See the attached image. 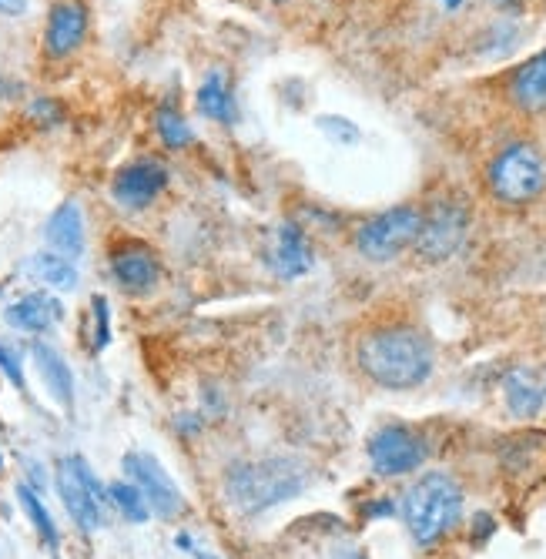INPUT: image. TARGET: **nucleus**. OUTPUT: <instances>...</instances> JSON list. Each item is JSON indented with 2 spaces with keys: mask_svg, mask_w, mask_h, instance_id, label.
Returning a JSON list of instances; mask_svg holds the SVG:
<instances>
[{
  "mask_svg": "<svg viewBox=\"0 0 546 559\" xmlns=\"http://www.w3.org/2000/svg\"><path fill=\"white\" fill-rule=\"evenodd\" d=\"M356 362L382 389H416L433 372V345L413 325H382L359 339Z\"/></svg>",
  "mask_w": 546,
  "mask_h": 559,
  "instance_id": "1",
  "label": "nucleus"
},
{
  "mask_svg": "<svg viewBox=\"0 0 546 559\" xmlns=\"http://www.w3.org/2000/svg\"><path fill=\"white\" fill-rule=\"evenodd\" d=\"M309 483L299 462L272 456L255 462H238L225 472V496L242 516L268 513L272 506L289 503Z\"/></svg>",
  "mask_w": 546,
  "mask_h": 559,
  "instance_id": "2",
  "label": "nucleus"
},
{
  "mask_svg": "<svg viewBox=\"0 0 546 559\" xmlns=\"http://www.w3.org/2000/svg\"><path fill=\"white\" fill-rule=\"evenodd\" d=\"M463 516V489L446 472H426L402 496V519L419 546H436Z\"/></svg>",
  "mask_w": 546,
  "mask_h": 559,
  "instance_id": "3",
  "label": "nucleus"
},
{
  "mask_svg": "<svg viewBox=\"0 0 546 559\" xmlns=\"http://www.w3.org/2000/svg\"><path fill=\"white\" fill-rule=\"evenodd\" d=\"M490 191L503 205H530L543 195L546 188V161L543 151L530 141H516L510 148H503L490 161L486 171Z\"/></svg>",
  "mask_w": 546,
  "mask_h": 559,
  "instance_id": "4",
  "label": "nucleus"
},
{
  "mask_svg": "<svg viewBox=\"0 0 546 559\" xmlns=\"http://www.w3.org/2000/svg\"><path fill=\"white\" fill-rule=\"evenodd\" d=\"M419 225H423V211L416 205H399L389 208L382 215L362 221L356 231V248L369 262H392L396 255L406 252L409 245H416Z\"/></svg>",
  "mask_w": 546,
  "mask_h": 559,
  "instance_id": "5",
  "label": "nucleus"
},
{
  "mask_svg": "<svg viewBox=\"0 0 546 559\" xmlns=\"http://www.w3.org/2000/svg\"><path fill=\"white\" fill-rule=\"evenodd\" d=\"M469 235V208L459 198H439L423 215L416 235V252L426 262H446L463 248Z\"/></svg>",
  "mask_w": 546,
  "mask_h": 559,
  "instance_id": "6",
  "label": "nucleus"
},
{
  "mask_svg": "<svg viewBox=\"0 0 546 559\" xmlns=\"http://www.w3.org/2000/svg\"><path fill=\"white\" fill-rule=\"evenodd\" d=\"M121 466H124V472H128L131 483L141 489L151 516L175 519V516L185 513V496H181L178 483L168 476V469L161 466L151 452H128Z\"/></svg>",
  "mask_w": 546,
  "mask_h": 559,
  "instance_id": "7",
  "label": "nucleus"
},
{
  "mask_svg": "<svg viewBox=\"0 0 546 559\" xmlns=\"http://www.w3.org/2000/svg\"><path fill=\"white\" fill-rule=\"evenodd\" d=\"M426 446L413 429L406 426H382L369 439V462L379 476H406L423 466Z\"/></svg>",
  "mask_w": 546,
  "mask_h": 559,
  "instance_id": "8",
  "label": "nucleus"
},
{
  "mask_svg": "<svg viewBox=\"0 0 546 559\" xmlns=\"http://www.w3.org/2000/svg\"><path fill=\"white\" fill-rule=\"evenodd\" d=\"M165 188H168V168L155 158H138L114 175L111 198H114V205L124 211H141V208L155 205Z\"/></svg>",
  "mask_w": 546,
  "mask_h": 559,
  "instance_id": "9",
  "label": "nucleus"
},
{
  "mask_svg": "<svg viewBox=\"0 0 546 559\" xmlns=\"http://www.w3.org/2000/svg\"><path fill=\"white\" fill-rule=\"evenodd\" d=\"M265 265H268V272L275 278H282V282H295V278L309 275L315 265L309 235H305L295 221L275 225L272 238H268V245H265Z\"/></svg>",
  "mask_w": 546,
  "mask_h": 559,
  "instance_id": "10",
  "label": "nucleus"
},
{
  "mask_svg": "<svg viewBox=\"0 0 546 559\" xmlns=\"http://www.w3.org/2000/svg\"><path fill=\"white\" fill-rule=\"evenodd\" d=\"M111 278L118 282L121 292L128 295H148L161 282V262L148 245L124 242L111 252Z\"/></svg>",
  "mask_w": 546,
  "mask_h": 559,
  "instance_id": "11",
  "label": "nucleus"
},
{
  "mask_svg": "<svg viewBox=\"0 0 546 559\" xmlns=\"http://www.w3.org/2000/svg\"><path fill=\"white\" fill-rule=\"evenodd\" d=\"M88 37V7L78 4V0H57L47 14L44 27V54L61 61V57H71Z\"/></svg>",
  "mask_w": 546,
  "mask_h": 559,
  "instance_id": "12",
  "label": "nucleus"
},
{
  "mask_svg": "<svg viewBox=\"0 0 546 559\" xmlns=\"http://www.w3.org/2000/svg\"><path fill=\"white\" fill-rule=\"evenodd\" d=\"M57 493H61V503L67 509V516L78 523L81 533H94V529L104 526L101 503L94 499L88 483L81 479V472L74 469V459L71 456L57 462Z\"/></svg>",
  "mask_w": 546,
  "mask_h": 559,
  "instance_id": "13",
  "label": "nucleus"
},
{
  "mask_svg": "<svg viewBox=\"0 0 546 559\" xmlns=\"http://www.w3.org/2000/svg\"><path fill=\"white\" fill-rule=\"evenodd\" d=\"M44 238L51 245V252L78 262L84 255V245H88V231H84V215L78 201H64L61 208H54V215L44 225Z\"/></svg>",
  "mask_w": 546,
  "mask_h": 559,
  "instance_id": "14",
  "label": "nucleus"
},
{
  "mask_svg": "<svg viewBox=\"0 0 546 559\" xmlns=\"http://www.w3.org/2000/svg\"><path fill=\"white\" fill-rule=\"evenodd\" d=\"M61 315H64L61 302L51 298L47 292H31V295L17 298V302L4 312L11 329H21V332H31V335H44Z\"/></svg>",
  "mask_w": 546,
  "mask_h": 559,
  "instance_id": "15",
  "label": "nucleus"
},
{
  "mask_svg": "<svg viewBox=\"0 0 546 559\" xmlns=\"http://www.w3.org/2000/svg\"><path fill=\"white\" fill-rule=\"evenodd\" d=\"M31 355L37 362V372H41V379L47 385V392H51L64 409H71L74 406V375H71V365L64 362V355L47 342H34Z\"/></svg>",
  "mask_w": 546,
  "mask_h": 559,
  "instance_id": "16",
  "label": "nucleus"
},
{
  "mask_svg": "<svg viewBox=\"0 0 546 559\" xmlns=\"http://www.w3.org/2000/svg\"><path fill=\"white\" fill-rule=\"evenodd\" d=\"M510 98L523 111H546V47L536 57H530L510 81Z\"/></svg>",
  "mask_w": 546,
  "mask_h": 559,
  "instance_id": "17",
  "label": "nucleus"
},
{
  "mask_svg": "<svg viewBox=\"0 0 546 559\" xmlns=\"http://www.w3.org/2000/svg\"><path fill=\"white\" fill-rule=\"evenodd\" d=\"M198 111L205 114L208 121H218V124H232L235 121V91H232V81H228V74L222 67H212V71L205 74V81H201L198 88Z\"/></svg>",
  "mask_w": 546,
  "mask_h": 559,
  "instance_id": "18",
  "label": "nucleus"
},
{
  "mask_svg": "<svg viewBox=\"0 0 546 559\" xmlns=\"http://www.w3.org/2000/svg\"><path fill=\"white\" fill-rule=\"evenodd\" d=\"M503 395H506V406H510L513 416L530 419L536 412L543 409V389L536 382V375L530 369H513L503 379Z\"/></svg>",
  "mask_w": 546,
  "mask_h": 559,
  "instance_id": "19",
  "label": "nucleus"
},
{
  "mask_svg": "<svg viewBox=\"0 0 546 559\" xmlns=\"http://www.w3.org/2000/svg\"><path fill=\"white\" fill-rule=\"evenodd\" d=\"M27 272H31L37 282H44L47 288H54V292H74L81 282L78 268H74L71 258L57 255V252H37L31 255V262H27Z\"/></svg>",
  "mask_w": 546,
  "mask_h": 559,
  "instance_id": "20",
  "label": "nucleus"
},
{
  "mask_svg": "<svg viewBox=\"0 0 546 559\" xmlns=\"http://www.w3.org/2000/svg\"><path fill=\"white\" fill-rule=\"evenodd\" d=\"M155 131L165 148L171 151H185L191 141H195V131H191V124L185 121V114L178 108H171V104H161L158 114H155Z\"/></svg>",
  "mask_w": 546,
  "mask_h": 559,
  "instance_id": "21",
  "label": "nucleus"
},
{
  "mask_svg": "<svg viewBox=\"0 0 546 559\" xmlns=\"http://www.w3.org/2000/svg\"><path fill=\"white\" fill-rule=\"evenodd\" d=\"M17 503H21L27 519H31L34 529H37V536H41L47 546L54 549L57 543H61V533H57V526H54V516L47 513V506L41 503V496H37L31 486H24V483L17 486Z\"/></svg>",
  "mask_w": 546,
  "mask_h": 559,
  "instance_id": "22",
  "label": "nucleus"
},
{
  "mask_svg": "<svg viewBox=\"0 0 546 559\" xmlns=\"http://www.w3.org/2000/svg\"><path fill=\"white\" fill-rule=\"evenodd\" d=\"M108 499L114 506H118V513L128 519V523L141 526L151 519V509L145 503V496H141V489L134 483H111L108 486Z\"/></svg>",
  "mask_w": 546,
  "mask_h": 559,
  "instance_id": "23",
  "label": "nucleus"
},
{
  "mask_svg": "<svg viewBox=\"0 0 546 559\" xmlns=\"http://www.w3.org/2000/svg\"><path fill=\"white\" fill-rule=\"evenodd\" d=\"M91 312H94V352H104L111 342V312H108V298L94 295L91 298Z\"/></svg>",
  "mask_w": 546,
  "mask_h": 559,
  "instance_id": "24",
  "label": "nucleus"
},
{
  "mask_svg": "<svg viewBox=\"0 0 546 559\" xmlns=\"http://www.w3.org/2000/svg\"><path fill=\"white\" fill-rule=\"evenodd\" d=\"M0 372L11 379L14 389L27 392V379H24V362H21V352L14 349V345L0 342Z\"/></svg>",
  "mask_w": 546,
  "mask_h": 559,
  "instance_id": "25",
  "label": "nucleus"
},
{
  "mask_svg": "<svg viewBox=\"0 0 546 559\" xmlns=\"http://www.w3.org/2000/svg\"><path fill=\"white\" fill-rule=\"evenodd\" d=\"M31 0H0V17H24Z\"/></svg>",
  "mask_w": 546,
  "mask_h": 559,
  "instance_id": "26",
  "label": "nucleus"
},
{
  "mask_svg": "<svg viewBox=\"0 0 546 559\" xmlns=\"http://www.w3.org/2000/svg\"><path fill=\"white\" fill-rule=\"evenodd\" d=\"M392 513H396V506H392L389 499H382V503H372L366 509V516H392Z\"/></svg>",
  "mask_w": 546,
  "mask_h": 559,
  "instance_id": "27",
  "label": "nucleus"
},
{
  "mask_svg": "<svg viewBox=\"0 0 546 559\" xmlns=\"http://www.w3.org/2000/svg\"><path fill=\"white\" fill-rule=\"evenodd\" d=\"M493 533V519L490 516H476V539Z\"/></svg>",
  "mask_w": 546,
  "mask_h": 559,
  "instance_id": "28",
  "label": "nucleus"
},
{
  "mask_svg": "<svg viewBox=\"0 0 546 559\" xmlns=\"http://www.w3.org/2000/svg\"><path fill=\"white\" fill-rule=\"evenodd\" d=\"M335 559H366V556H362L359 549H342V553L335 556Z\"/></svg>",
  "mask_w": 546,
  "mask_h": 559,
  "instance_id": "29",
  "label": "nucleus"
},
{
  "mask_svg": "<svg viewBox=\"0 0 546 559\" xmlns=\"http://www.w3.org/2000/svg\"><path fill=\"white\" fill-rule=\"evenodd\" d=\"M439 4H443V7H446V11H459V7H463V4H466V0H439Z\"/></svg>",
  "mask_w": 546,
  "mask_h": 559,
  "instance_id": "30",
  "label": "nucleus"
},
{
  "mask_svg": "<svg viewBox=\"0 0 546 559\" xmlns=\"http://www.w3.org/2000/svg\"><path fill=\"white\" fill-rule=\"evenodd\" d=\"M493 4H496V7H520L523 0H493Z\"/></svg>",
  "mask_w": 546,
  "mask_h": 559,
  "instance_id": "31",
  "label": "nucleus"
},
{
  "mask_svg": "<svg viewBox=\"0 0 546 559\" xmlns=\"http://www.w3.org/2000/svg\"><path fill=\"white\" fill-rule=\"evenodd\" d=\"M275 4H289V0H275Z\"/></svg>",
  "mask_w": 546,
  "mask_h": 559,
  "instance_id": "32",
  "label": "nucleus"
},
{
  "mask_svg": "<svg viewBox=\"0 0 546 559\" xmlns=\"http://www.w3.org/2000/svg\"><path fill=\"white\" fill-rule=\"evenodd\" d=\"M0 466H4V459H0Z\"/></svg>",
  "mask_w": 546,
  "mask_h": 559,
  "instance_id": "33",
  "label": "nucleus"
}]
</instances>
